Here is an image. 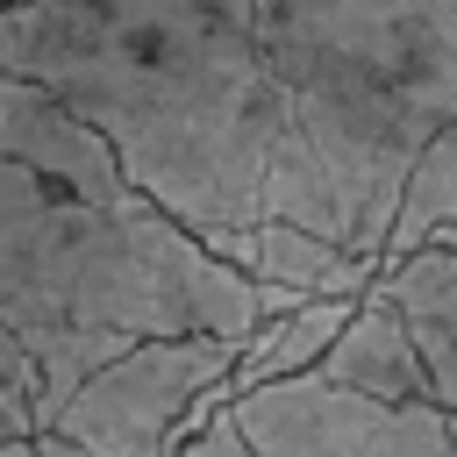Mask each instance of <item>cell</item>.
<instances>
[{
    "instance_id": "cell-11",
    "label": "cell",
    "mask_w": 457,
    "mask_h": 457,
    "mask_svg": "<svg viewBox=\"0 0 457 457\" xmlns=\"http://www.w3.org/2000/svg\"><path fill=\"white\" fill-rule=\"evenodd\" d=\"M36 400H43V378H36V357L7 336L0 321V443L7 436H36Z\"/></svg>"
},
{
    "instance_id": "cell-10",
    "label": "cell",
    "mask_w": 457,
    "mask_h": 457,
    "mask_svg": "<svg viewBox=\"0 0 457 457\" xmlns=\"http://www.w3.org/2000/svg\"><path fill=\"white\" fill-rule=\"evenodd\" d=\"M443 221H457V114L421 143L407 186H400V214H393V236H386V257H407L414 243H428Z\"/></svg>"
},
{
    "instance_id": "cell-8",
    "label": "cell",
    "mask_w": 457,
    "mask_h": 457,
    "mask_svg": "<svg viewBox=\"0 0 457 457\" xmlns=\"http://www.w3.org/2000/svg\"><path fill=\"white\" fill-rule=\"evenodd\" d=\"M378 293L407 314L421 364H428V393L443 407H457V250L450 243H414L407 257H386Z\"/></svg>"
},
{
    "instance_id": "cell-4",
    "label": "cell",
    "mask_w": 457,
    "mask_h": 457,
    "mask_svg": "<svg viewBox=\"0 0 457 457\" xmlns=\"http://www.w3.org/2000/svg\"><path fill=\"white\" fill-rule=\"evenodd\" d=\"M236 350L243 343L228 336H143L86 371V386L43 428L79 443V457H179V443L221 400H236Z\"/></svg>"
},
{
    "instance_id": "cell-16",
    "label": "cell",
    "mask_w": 457,
    "mask_h": 457,
    "mask_svg": "<svg viewBox=\"0 0 457 457\" xmlns=\"http://www.w3.org/2000/svg\"><path fill=\"white\" fill-rule=\"evenodd\" d=\"M450 450H457V407H450Z\"/></svg>"
},
{
    "instance_id": "cell-1",
    "label": "cell",
    "mask_w": 457,
    "mask_h": 457,
    "mask_svg": "<svg viewBox=\"0 0 457 457\" xmlns=\"http://www.w3.org/2000/svg\"><path fill=\"white\" fill-rule=\"evenodd\" d=\"M0 64L86 114L129 179L243 264L264 214L357 250L328 157L300 136L257 0H21Z\"/></svg>"
},
{
    "instance_id": "cell-14",
    "label": "cell",
    "mask_w": 457,
    "mask_h": 457,
    "mask_svg": "<svg viewBox=\"0 0 457 457\" xmlns=\"http://www.w3.org/2000/svg\"><path fill=\"white\" fill-rule=\"evenodd\" d=\"M0 457H43V443H36V436H7V443H0Z\"/></svg>"
},
{
    "instance_id": "cell-3",
    "label": "cell",
    "mask_w": 457,
    "mask_h": 457,
    "mask_svg": "<svg viewBox=\"0 0 457 457\" xmlns=\"http://www.w3.org/2000/svg\"><path fill=\"white\" fill-rule=\"evenodd\" d=\"M300 136L328 157L357 250L386 257L421 143L457 114V0H257Z\"/></svg>"
},
{
    "instance_id": "cell-9",
    "label": "cell",
    "mask_w": 457,
    "mask_h": 457,
    "mask_svg": "<svg viewBox=\"0 0 457 457\" xmlns=\"http://www.w3.org/2000/svg\"><path fill=\"white\" fill-rule=\"evenodd\" d=\"M357 300H364V293H314V300H300V307H286V314H264V321H257V336L236 350L228 386L243 393V386H264V378L314 371V364H321V350L343 336V321H350V307H357Z\"/></svg>"
},
{
    "instance_id": "cell-17",
    "label": "cell",
    "mask_w": 457,
    "mask_h": 457,
    "mask_svg": "<svg viewBox=\"0 0 457 457\" xmlns=\"http://www.w3.org/2000/svg\"><path fill=\"white\" fill-rule=\"evenodd\" d=\"M7 7H21V0H0V14H7Z\"/></svg>"
},
{
    "instance_id": "cell-5",
    "label": "cell",
    "mask_w": 457,
    "mask_h": 457,
    "mask_svg": "<svg viewBox=\"0 0 457 457\" xmlns=\"http://www.w3.org/2000/svg\"><path fill=\"white\" fill-rule=\"evenodd\" d=\"M236 414L264 457H457L443 400H378L321 371L243 386Z\"/></svg>"
},
{
    "instance_id": "cell-7",
    "label": "cell",
    "mask_w": 457,
    "mask_h": 457,
    "mask_svg": "<svg viewBox=\"0 0 457 457\" xmlns=\"http://www.w3.org/2000/svg\"><path fill=\"white\" fill-rule=\"evenodd\" d=\"M321 378H336V386H357V393H378V400H436L428 393V364H421V343H414V328H407V314L371 286L357 307H350V321H343V336L321 350V364H314Z\"/></svg>"
},
{
    "instance_id": "cell-12",
    "label": "cell",
    "mask_w": 457,
    "mask_h": 457,
    "mask_svg": "<svg viewBox=\"0 0 457 457\" xmlns=\"http://www.w3.org/2000/svg\"><path fill=\"white\" fill-rule=\"evenodd\" d=\"M179 457H264L257 443H250V428H243V414H236V400H221L186 443H179Z\"/></svg>"
},
{
    "instance_id": "cell-6",
    "label": "cell",
    "mask_w": 457,
    "mask_h": 457,
    "mask_svg": "<svg viewBox=\"0 0 457 457\" xmlns=\"http://www.w3.org/2000/svg\"><path fill=\"white\" fill-rule=\"evenodd\" d=\"M243 271L257 278L264 314H286V307H300L314 293H371L378 271H386V257L350 250V243H336L321 228L286 221V214H264L250 228V243H243Z\"/></svg>"
},
{
    "instance_id": "cell-2",
    "label": "cell",
    "mask_w": 457,
    "mask_h": 457,
    "mask_svg": "<svg viewBox=\"0 0 457 457\" xmlns=\"http://www.w3.org/2000/svg\"><path fill=\"white\" fill-rule=\"evenodd\" d=\"M0 321L36 357V428L143 336H228L264 321L257 278L157 207L114 143L50 86L0 64Z\"/></svg>"
},
{
    "instance_id": "cell-15",
    "label": "cell",
    "mask_w": 457,
    "mask_h": 457,
    "mask_svg": "<svg viewBox=\"0 0 457 457\" xmlns=\"http://www.w3.org/2000/svg\"><path fill=\"white\" fill-rule=\"evenodd\" d=\"M428 243H450V250H457V221H443V228H436Z\"/></svg>"
},
{
    "instance_id": "cell-13",
    "label": "cell",
    "mask_w": 457,
    "mask_h": 457,
    "mask_svg": "<svg viewBox=\"0 0 457 457\" xmlns=\"http://www.w3.org/2000/svg\"><path fill=\"white\" fill-rule=\"evenodd\" d=\"M36 443H43V457H79V443H64L57 428H36Z\"/></svg>"
}]
</instances>
